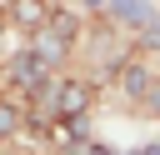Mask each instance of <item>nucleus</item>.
<instances>
[{
	"label": "nucleus",
	"mask_w": 160,
	"mask_h": 155,
	"mask_svg": "<svg viewBox=\"0 0 160 155\" xmlns=\"http://www.w3.org/2000/svg\"><path fill=\"white\" fill-rule=\"evenodd\" d=\"M65 50H70V20H55L50 30L35 35V55L45 60V70H50L55 60H65Z\"/></svg>",
	"instance_id": "1"
},
{
	"label": "nucleus",
	"mask_w": 160,
	"mask_h": 155,
	"mask_svg": "<svg viewBox=\"0 0 160 155\" xmlns=\"http://www.w3.org/2000/svg\"><path fill=\"white\" fill-rule=\"evenodd\" d=\"M85 100H90V90H85L80 80H65V85L55 90V105H50V110H55L60 120H70V125H75V120L85 115Z\"/></svg>",
	"instance_id": "2"
},
{
	"label": "nucleus",
	"mask_w": 160,
	"mask_h": 155,
	"mask_svg": "<svg viewBox=\"0 0 160 155\" xmlns=\"http://www.w3.org/2000/svg\"><path fill=\"white\" fill-rule=\"evenodd\" d=\"M10 80H15V85H25V90H35V85L45 80V60H40L35 50L15 55V60H10Z\"/></svg>",
	"instance_id": "3"
},
{
	"label": "nucleus",
	"mask_w": 160,
	"mask_h": 155,
	"mask_svg": "<svg viewBox=\"0 0 160 155\" xmlns=\"http://www.w3.org/2000/svg\"><path fill=\"white\" fill-rule=\"evenodd\" d=\"M110 15H115V20H125V25H140V30H150V25L160 20V15H155L150 5H140V0H115V5H110Z\"/></svg>",
	"instance_id": "4"
},
{
	"label": "nucleus",
	"mask_w": 160,
	"mask_h": 155,
	"mask_svg": "<svg viewBox=\"0 0 160 155\" xmlns=\"http://www.w3.org/2000/svg\"><path fill=\"white\" fill-rule=\"evenodd\" d=\"M125 90H130V95H145V100H150V90H155V85H150V75H145L140 65H130V70H125Z\"/></svg>",
	"instance_id": "5"
},
{
	"label": "nucleus",
	"mask_w": 160,
	"mask_h": 155,
	"mask_svg": "<svg viewBox=\"0 0 160 155\" xmlns=\"http://www.w3.org/2000/svg\"><path fill=\"white\" fill-rule=\"evenodd\" d=\"M10 125H15V110H10V105H0V135H5Z\"/></svg>",
	"instance_id": "6"
},
{
	"label": "nucleus",
	"mask_w": 160,
	"mask_h": 155,
	"mask_svg": "<svg viewBox=\"0 0 160 155\" xmlns=\"http://www.w3.org/2000/svg\"><path fill=\"white\" fill-rule=\"evenodd\" d=\"M145 45H150V50H160V20H155V25L145 30Z\"/></svg>",
	"instance_id": "7"
},
{
	"label": "nucleus",
	"mask_w": 160,
	"mask_h": 155,
	"mask_svg": "<svg viewBox=\"0 0 160 155\" xmlns=\"http://www.w3.org/2000/svg\"><path fill=\"white\" fill-rule=\"evenodd\" d=\"M150 110H155V115H160V85H155V90H150Z\"/></svg>",
	"instance_id": "8"
},
{
	"label": "nucleus",
	"mask_w": 160,
	"mask_h": 155,
	"mask_svg": "<svg viewBox=\"0 0 160 155\" xmlns=\"http://www.w3.org/2000/svg\"><path fill=\"white\" fill-rule=\"evenodd\" d=\"M130 155H160V145H145V150H130Z\"/></svg>",
	"instance_id": "9"
}]
</instances>
